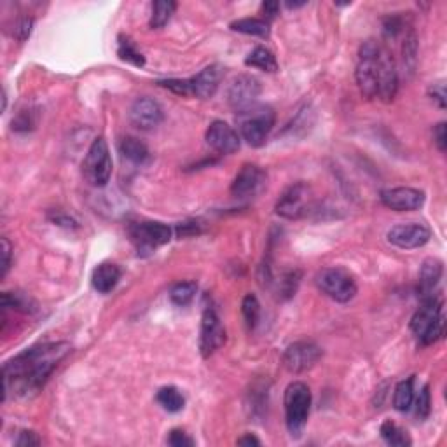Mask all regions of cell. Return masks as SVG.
I'll list each match as a JSON object with an SVG mask.
<instances>
[{
	"label": "cell",
	"instance_id": "1f68e13d",
	"mask_svg": "<svg viewBox=\"0 0 447 447\" xmlns=\"http://www.w3.org/2000/svg\"><path fill=\"white\" fill-rule=\"evenodd\" d=\"M299 281H301L299 271H289V273H285L283 276L280 278V281H278V292H280L278 296L283 297V299H289V297L296 296Z\"/></svg>",
	"mask_w": 447,
	"mask_h": 447
},
{
	"label": "cell",
	"instance_id": "60d3db41",
	"mask_svg": "<svg viewBox=\"0 0 447 447\" xmlns=\"http://www.w3.org/2000/svg\"><path fill=\"white\" fill-rule=\"evenodd\" d=\"M16 446L19 447H34V446H39L41 444V439L37 437V433L35 432H21L18 435V439H16Z\"/></svg>",
	"mask_w": 447,
	"mask_h": 447
},
{
	"label": "cell",
	"instance_id": "9c48e42d",
	"mask_svg": "<svg viewBox=\"0 0 447 447\" xmlns=\"http://www.w3.org/2000/svg\"><path fill=\"white\" fill-rule=\"evenodd\" d=\"M133 243L138 254H151L158 247H163L171 240V227L163 222H137L130 227Z\"/></svg>",
	"mask_w": 447,
	"mask_h": 447
},
{
	"label": "cell",
	"instance_id": "74e56055",
	"mask_svg": "<svg viewBox=\"0 0 447 447\" xmlns=\"http://www.w3.org/2000/svg\"><path fill=\"white\" fill-rule=\"evenodd\" d=\"M201 224L198 220H187L180 222L177 226V236L178 238H187V236H196L201 233Z\"/></svg>",
	"mask_w": 447,
	"mask_h": 447
},
{
	"label": "cell",
	"instance_id": "b9f144b4",
	"mask_svg": "<svg viewBox=\"0 0 447 447\" xmlns=\"http://www.w3.org/2000/svg\"><path fill=\"white\" fill-rule=\"evenodd\" d=\"M402 26H403L402 19L397 18V16H390V18H386L385 23H383L385 34L388 35V37H395V35L399 34L400 30H402Z\"/></svg>",
	"mask_w": 447,
	"mask_h": 447
},
{
	"label": "cell",
	"instance_id": "f546056e",
	"mask_svg": "<svg viewBox=\"0 0 447 447\" xmlns=\"http://www.w3.org/2000/svg\"><path fill=\"white\" fill-rule=\"evenodd\" d=\"M198 290V285L194 281H180V283L173 285L170 290L171 303L177 306H187L191 301L194 299Z\"/></svg>",
	"mask_w": 447,
	"mask_h": 447
},
{
	"label": "cell",
	"instance_id": "7a4b0ae2",
	"mask_svg": "<svg viewBox=\"0 0 447 447\" xmlns=\"http://www.w3.org/2000/svg\"><path fill=\"white\" fill-rule=\"evenodd\" d=\"M410 330L423 346L437 343L446 334V314L442 301L435 296L423 299L421 307L414 313L410 320Z\"/></svg>",
	"mask_w": 447,
	"mask_h": 447
},
{
	"label": "cell",
	"instance_id": "d6986e66",
	"mask_svg": "<svg viewBox=\"0 0 447 447\" xmlns=\"http://www.w3.org/2000/svg\"><path fill=\"white\" fill-rule=\"evenodd\" d=\"M222 75H224V68L220 65H210L194 77H189L191 97L201 98V100H208V98L213 97L222 81Z\"/></svg>",
	"mask_w": 447,
	"mask_h": 447
},
{
	"label": "cell",
	"instance_id": "4316f807",
	"mask_svg": "<svg viewBox=\"0 0 447 447\" xmlns=\"http://www.w3.org/2000/svg\"><path fill=\"white\" fill-rule=\"evenodd\" d=\"M175 9H177V4L171 2V0H158V2H154V4H152V15L149 26H151L152 30L163 28L171 19Z\"/></svg>",
	"mask_w": 447,
	"mask_h": 447
},
{
	"label": "cell",
	"instance_id": "ffe728a7",
	"mask_svg": "<svg viewBox=\"0 0 447 447\" xmlns=\"http://www.w3.org/2000/svg\"><path fill=\"white\" fill-rule=\"evenodd\" d=\"M121 267L114 263H104L98 267H95L91 274L93 289L100 294H108L117 287L121 280Z\"/></svg>",
	"mask_w": 447,
	"mask_h": 447
},
{
	"label": "cell",
	"instance_id": "7c38bea8",
	"mask_svg": "<svg viewBox=\"0 0 447 447\" xmlns=\"http://www.w3.org/2000/svg\"><path fill=\"white\" fill-rule=\"evenodd\" d=\"M224 343H226V329L222 325L218 314L207 307L201 318L200 330V351L203 359L213 355L215 351L224 346Z\"/></svg>",
	"mask_w": 447,
	"mask_h": 447
},
{
	"label": "cell",
	"instance_id": "8fae6325",
	"mask_svg": "<svg viewBox=\"0 0 447 447\" xmlns=\"http://www.w3.org/2000/svg\"><path fill=\"white\" fill-rule=\"evenodd\" d=\"M323 351L313 341H297V343L290 344L283 353V363L287 370L294 374L306 372V370L313 369L320 359H322Z\"/></svg>",
	"mask_w": 447,
	"mask_h": 447
},
{
	"label": "cell",
	"instance_id": "603a6c76",
	"mask_svg": "<svg viewBox=\"0 0 447 447\" xmlns=\"http://www.w3.org/2000/svg\"><path fill=\"white\" fill-rule=\"evenodd\" d=\"M245 65H247V67L259 68V70L264 72H269V74L278 70V61L276 58H274V55L267 48H263V46L255 48L254 51L247 56Z\"/></svg>",
	"mask_w": 447,
	"mask_h": 447
},
{
	"label": "cell",
	"instance_id": "277c9868",
	"mask_svg": "<svg viewBox=\"0 0 447 447\" xmlns=\"http://www.w3.org/2000/svg\"><path fill=\"white\" fill-rule=\"evenodd\" d=\"M274 121H276V115L273 108L267 105H254L248 111L238 114L241 138L251 147H260L266 144Z\"/></svg>",
	"mask_w": 447,
	"mask_h": 447
},
{
	"label": "cell",
	"instance_id": "52a82bcc",
	"mask_svg": "<svg viewBox=\"0 0 447 447\" xmlns=\"http://www.w3.org/2000/svg\"><path fill=\"white\" fill-rule=\"evenodd\" d=\"M316 287L336 303H350L356 296V281L343 267H325L314 278Z\"/></svg>",
	"mask_w": 447,
	"mask_h": 447
},
{
	"label": "cell",
	"instance_id": "8992f818",
	"mask_svg": "<svg viewBox=\"0 0 447 447\" xmlns=\"http://www.w3.org/2000/svg\"><path fill=\"white\" fill-rule=\"evenodd\" d=\"M82 175L93 187H105L112 175V158L105 138H95L82 161Z\"/></svg>",
	"mask_w": 447,
	"mask_h": 447
},
{
	"label": "cell",
	"instance_id": "ee69618b",
	"mask_svg": "<svg viewBox=\"0 0 447 447\" xmlns=\"http://www.w3.org/2000/svg\"><path fill=\"white\" fill-rule=\"evenodd\" d=\"M9 267H11V245L8 238H2V278L8 274Z\"/></svg>",
	"mask_w": 447,
	"mask_h": 447
},
{
	"label": "cell",
	"instance_id": "7402d4cb",
	"mask_svg": "<svg viewBox=\"0 0 447 447\" xmlns=\"http://www.w3.org/2000/svg\"><path fill=\"white\" fill-rule=\"evenodd\" d=\"M119 152H121V155L126 161H130L131 164H137V167H144V164H147L151 161V151H149V147L135 137L121 138V142H119Z\"/></svg>",
	"mask_w": 447,
	"mask_h": 447
},
{
	"label": "cell",
	"instance_id": "f35d334b",
	"mask_svg": "<svg viewBox=\"0 0 447 447\" xmlns=\"http://www.w3.org/2000/svg\"><path fill=\"white\" fill-rule=\"evenodd\" d=\"M428 95L432 97V100L435 102L437 105H439L440 108H446L447 105V100H446V84L444 82H437V84L430 86L428 89Z\"/></svg>",
	"mask_w": 447,
	"mask_h": 447
},
{
	"label": "cell",
	"instance_id": "3957f363",
	"mask_svg": "<svg viewBox=\"0 0 447 447\" xmlns=\"http://www.w3.org/2000/svg\"><path fill=\"white\" fill-rule=\"evenodd\" d=\"M285 421L290 435L301 437L311 410V390L303 381H294L285 390Z\"/></svg>",
	"mask_w": 447,
	"mask_h": 447
},
{
	"label": "cell",
	"instance_id": "83f0119b",
	"mask_svg": "<svg viewBox=\"0 0 447 447\" xmlns=\"http://www.w3.org/2000/svg\"><path fill=\"white\" fill-rule=\"evenodd\" d=\"M117 56L126 63H131L135 67H144L145 58L140 51L137 49V46L133 44L130 37L126 35H119L117 39Z\"/></svg>",
	"mask_w": 447,
	"mask_h": 447
},
{
	"label": "cell",
	"instance_id": "d6a6232c",
	"mask_svg": "<svg viewBox=\"0 0 447 447\" xmlns=\"http://www.w3.org/2000/svg\"><path fill=\"white\" fill-rule=\"evenodd\" d=\"M402 55H403V65L409 68V72H412L414 67H416V55H418V39H416L414 32H409V35H406Z\"/></svg>",
	"mask_w": 447,
	"mask_h": 447
},
{
	"label": "cell",
	"instance_id": "2e32d148",
	"mask_svg": "<svg viewBox=\"0 0 447 447\" xmlns=\"http://www.w3.org/2000/svg\"><path fill=\"white\" fill-rule=\"evenodd\" d=\"M208 147L213 149L218 154H234L240 149V135L234 130L233 126H229L224 121H213L208 126L207 135H205Z\"/></svg>",
	"mask_w": 447,
	"mask_h": 447
},
{
	"label": "cell",
	"instance_id": "bcb514c9",
	"mask_svg": "<svg viewBox=\"0 0 447 447\" xmlns=\"http://www.w3.org/2000/svg\"><path fill=\"white\" fill-rule=\"evenodd\" d=\"M238 446H260V440L255 435H251V433H248V435L238 439Z\"/></svg>",
	"mask_w": 447,
	"mask_h": 447
},
{
	"label": "cell",
	"instance_id": "6da1fadb",
	"mask_svg": "<svg viewBox=\"0 0 447 447\" xmlns=\"http://www.w3.org/2000/svg\"><path fill=\"white\" fill-rule=\"evenodd\" d=\"M70 351L68 343H46L32 346L4 365V400L9 395L30 399L37 395L48 377Z\"/></svg>",
	"mask_w": 447,
	"mask_h": 447
},
{
	"label": "cell",
	"instance_id": "484cf974",
	"mask_svg": "<svg viewBox=\"0 0 447 447\" xmlns=\"http://www.w3.org/2000/svg\"><path fill=\"white\" fill-rule=\"evenodd\" d=\"M414 403V377L400 381L393 393V407L400 412H407Z\"/></svg>",
	"mask_w": 447,
	"mask_h": 447
},
{
	"label": "cell",
	"instance_id": "9a60e30c",
	"mask_svg": "<svg viewBox=\"0 0 447 447\" xmlns=\"http://www.w3.org/2000/svg\"><path fill=\"white\" fill-rule=\"evenodd\" d=\"M267 175L257 164H245L231 184V194L234 198H250L259 194L266 185Z\"/></svg>",
	"mask_w": 447,
	"mask_h": 447
},
{
	"label": "cell",
	"instance_id": "5bb4252c",
	"mask_svg": "<svg viewBox=\"0 0 447 447\" xmlns=\"http://www.w3.org/2000/svg\"><path fill=\"white\" fill-rule=\"evenodd\" d=\"M381 203L395 211H414L425 205V193L414 187H393L381 193Z\"/></svg>",
	"mask_w": 447,
	"mask_h": 447
},
{
	"label": "cell",
	"instance_id": "836d02e7",
	"mask_svg": "<svg viewBox=\"0 0 447 447\" xmlns=\"http://www.w3.org/2000/svg\"><path fill=\"white\" fill-rule=\"evenodd\" d=\"M35 124H37V119H35V112L26 108V111L18 112L15 119H12V130L16 131H28L34 130Z\"/></svg>",
	"mask_w": 447,
	"mask_h": 447
},
{
	"label": "cell",
	"instance_id": "d4e9b609",
	"mask_svg": "<svg viewBox=\"0 0 447 447\" xmlns=\"http://www.w3.org/2000/svg\"><path fill=\"white\" fill-rule=\"evenodd\" d=\"M155 400L168 412H180L185 406L184 393L178 388H175V386H164V388L159 390Z\"/></svg>",
	"mask_w": 447,
	"mask_h": 447
},
{
	"label": "cell",
	"instance_id": "7bdbcfd3",
	"mask_svg": "<svg viewBox=\"0 0 447 447\" xmlns=\"http://www.w3.org/2000/svg\"><path fill=\"white\" fill-rule=\"evenodd\" d=\"M32 25H34V19L32 18H21L18 23H16V37L19 39V41H25L26 37L30 35V32H32Z\"/></svg>",
	"mask_w": 447,
	"mask_h": 447
},
{
	"label": "cell",
	"instance_id": "f6af8a7d",
	"mask_svg": "<svg viewBox=\"0 0 447 447\" xmlns=\"http://www.w3.org/2000/svg\"><path fill=\"white\" fill-rule=\"evenodd\" d=\"M260 9H263L264 16H266L267 19H273L274 16L278 15V11H280V4H278V2H264Z\"/></svg>",
	"mask_w": 447,
	"mask_h": 447
},
{
	"label": "cell",
	"instance_id": "ba28073f",
	"mask_svg": "<svg viewBox=\"0 0 447 447\" xmlns=\"http://www.w3.org/2000/svg\"><path fill=\"white\" fill-rule=\"evenodd\" d=\"M311 189L310 185L304 182H296V184L289 185L281 193L280 200L276 201V213L289 220H296V218L304 217L310 211L311 207Z\"/></svg>",
	"mask_w": 447,
	"mask_h": 447
},
{
	"label": "cell",
	"instance_id": "d590c367",
	"mask_svg": "<svg viewBox=\"0 0 447 447\" xmlns=\"http://www.w3.org/2000/svg\"><path fill=\"white\" fill-rule=\"evenodd\" d=\"M430 410H432V399H430V388L423 386V390L419 392L418 399H416V416L419 419L428 418Z\"/></svg>",
	"mask_w": 447,
	"mask_h": 447
},
{
	"label": "cell",
	"instance_id": "ac0fdd59",
	"mask_svg": "<svg viewBox=\"0 0 447 447\" xmlns=\"http://www.w3.org/2000/svg\"><path fill=\"white\" fill-rule=\"evenodd\" d=\"M399 91V74L395 61L388 49L381 48L379 53V81H377V98L383 102H392Z\"/></svg>",
	"mask_w": 447,
	"mask_h": 447
},
{
	"label": "cell",
	"instance_id": "8d00e7d4",
	"mask_svg": "<svg viewBox=\"0 0 447 447\" xmlns=\"http://www.w3.org/2000/svg\"><path fill=\"white\" fill-rule=\"evenodd\" d=\"M167 442L170 444V446H173V447H191V446H194V440L191 439V437H189L187 433L184 432V430H178V428L171 430L170 437H168Z\"/></svg>",
	"mask_w": 447,
	"mask_h": 447
},
{
	"label": "cell",
	"instance_id": "44dd1931",
	"mask_svg": "<svg viewBox=\"0 0 447 447\" xmlns=\"http://www.w3.org/2000/svg\"><path fill=\"white\" fill-rule=\"evenodd\" d=\"M444 267L439 259H426L419 269V296L421 299L433 297V290L437 289L440 278H442Z\"/></svg>",
	"mask_w": 447,
	"mask_h": 447
},
{
	"label": "cell",
	"instance_id": "e0dca14e",
	"mask_svg": "<svg viewBox=\"0 0 447 447\" xmlns=\"http://www.w3.org/2000/svg\"><path fill=\"white\" fill-rule=\"evenodd\" d=\"M164 119V112L161 105L152 98H138L130 108V121L135 128L142 131H151L158 128Z\"/></svg>",
	"mask_w": 447,
	"mask_h": 447
},
{
	"label": "cell",
	"instance_id": "e575fe53",
	"mask_svg": "<svg viewBox=\"0 0 447 447\" xmlns=\"http://www.w3.org/2000/svg\"><path fill=\"white\" fill-rule=\"evenodd\" d=\"M158 86L170 89L171 93L180 95V97H191L189 79H164V81H158Z\"/></svg>",
	"mask_w": 447,
	"mask_h": 447
},
{
	"label": "cell",
	"instance_id": "ab89813d",
	"mask_svg": "<svg viewBox=\"0 0 447 447\" xmlns=\"http://www.w3.org/2000/svg\"><path fill=\"white\" fill-rule=\"evenodd\" d=\"M433 138H435V144L439 147L440 152H446L447 149V130H446V122H439L433 130Z\"/></svg>",
	"mask_w": 447,
	"mask_h": 447
},
{
	"label": "cell",
	"instance_id": "4dcf8cb0",
	"mask_svg": "<svg viewBox=\"0 0 447 447\" xmlns=\"http://www.w3.org/2000/svg\"><path fill=\"white\" fill-rule=\"evenodd\" d=\"M241 311H243L245 322H247L248 329H254L257 325L260 318V303L259 299L254 296V294H248L245 296L243 303H241Z\"/></svg>",
	"mask_w": 447,
	"mask_h": 447
},
{
	"label": "cell",
	"instance_id": "4fadbf2b",
	"mask_svg": "<svg viewBox=\"0 0 447 447\" xmlns=\"http://www.w3.org/2000/svg\"><path fill=\"white\" fill-rule=\"evenodd\" d=\"M388 241L395 245L397 248L402 250H412V248L425 247L432 238V233L423 224H416V222H409V224H397L386 234Z\"/></svg>",
	"mask_w": 447,
	"mask_h": 447
},
{
	"label": "cell",
	"instance_id": "5b68a950",
	"mask_svg": "<svg viewBox=\"0 0 447 447\" xmlns=\"http://www.w3.org/2000/svg\"><path fill=\"white\" fill-rule=\"evenodd\" d=\"M379 53L381 46L376 41H365L360 46L359 65H356V84L367 100L377 98L379 81Z\"/></svg>",
	"mask_w": 447,
	"mask_h": 447
},
{
	"label": "cell",
	"instance_id": "cb8c5ba5",
	"mask_svg": "<svg viewBox=\"0 0 447 447\" xmlns=\"http://www.w3.org/2000/svg\"><path fill=\"white\" fill-rule=\"evenodd\" d=\"M231 28L234 32H240L245 35H254V37H267L269 35V23L266 19L259 18H243L231 23Z\"/></svg>",
	"mask_w": 447,
	"mask_h": 447
},
{
	"label": "cell",
	"instance_id": "f1b7e54d",
	"mask_svg": "<svg viewBox=\"0 0 447 447\" xmlns=\"http://www.w3.org/2000/svg\"><path fill=\"white\" fill-rule=\"evenodd\" d=\"M381 437L390 444V446H410V439L409 433L406 432L403 428H400L399 425H395L393 421H385L381 425Z\"/></svg>",
	"mask_w": 447,
	"mask_h": 447
},
{
	"label": "cell",
	"instance_id": "30bf717a",
	"mask_svg": "<svg viewBox=\"0 0 447 447\" xmlns=\"http://www.w3.org/2000/svg\"><path fill=\"white\" fill-rule=\"evenodd\" d=\"M260 91H263V86L259 79L251 77V75H238L227 89V104L236 114H241L257 105Z\"/></svg>",
	"mask_w": 447,
	"mask_h": 447
}]
</instances>
